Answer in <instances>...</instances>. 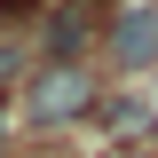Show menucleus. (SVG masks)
<instances>
[{
	"label": "nucleus",
	"mask_w": 158,
	"mask_h": 158,
	"mask_svg": "<svg viewBox=\"0 0 158 158\" xmlns=\"http://www.w3.org/2000/svg\"><path fill=\"white\" fill-rule=\"evenodd\" d=\"M111 63H118V71L158 63V8H150V0H142V8H118V24H111Z\"/></svg>",
	"instance_id": "obj_2"
},
{
	"label": "nucleus",
	"mask_w": 158,
	"mask_h": 158,
	"mask_svg": "<svg viewBox=\"0 0 158 158\" xmlns=\"http://www.w3.org/2000/svg\"><path fill=\"white\" fill-rule=\"evenodd\" d=\"M111 158H142V150H135V142H127V150H111Z\"/></svg>",
	"instance_id": "obj_4"
},
{
	"label": "nucleus",
	"mask_w": 158,
	"mask_h": 158,
	"mask_svg": "<svg viewBox=\"0 0 158 158\" xmlns=\"http://www.w3.org/2000/svg\"><path fill=\"white\" fill-rule=\"evenodd\" d=\"M8 71H16V48H8V40H0V79H8Z\"/></svg>",
	"instance_id": "obj_3"
},
{
	"label": "nucleus",
	"mask_w": 158,
	"mask_h": 158,
	"mask_svg": "<svg viewBox=\"0 0 158 158\" xmlns=\"http://www.w3.org/2000/svg\"><path fill=\"white\" fill-rule=\"evenodd\" d=\"M0 135H8V111H0Z\"/></svg>",
	"instance_id": "obj_5"
},
{
	"label": "nucleus",
	"mask_w": 158,
	"mask_h": 158,
	"mask_svg": "<svg viewBox=\"0 0 158 158\" xmlns=\"http://www.w3.org/2000/svg\"><path fill=\"white\" fill-rule=\"evenodd\" d=\"M95 111V79L79 71V63H48V71H32V87H24V118L32 127H71V118Z\"/></svg>",
	"instance_id": "obj_1"
}]
</instances>
